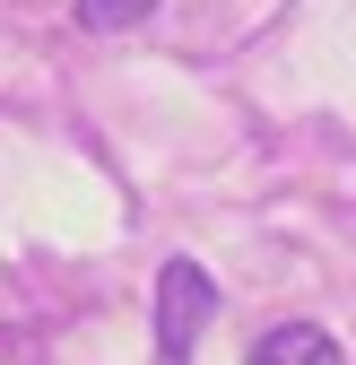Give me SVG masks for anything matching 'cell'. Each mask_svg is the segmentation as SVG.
Listing matches in <instances>:
<instances>
[{"instance_id":"6da1fadb","label":"cell","mask_w":356,"mask_h":365,"mask_svg":"<svg viewBox=\"0 0 356 365\" xmlns=\"http://www.w3.org/2000/svg\"><path fill=\"white\" fill-rule=\"evenodd\" d=\"M209 313H217L209 269L200 261H165V279H157V356L165 365H192V339L209 331Z\"/></svg>"},{"instance_id":"7a4b0ae2","label":"cell","mask_w":356,"mask_h":365,"mask_svg":"<svg viewBox=\"0 0 356 365\" xmlns=\"http://www.w3.org/2000/svg\"><path fill=\"white\" fill-rule=\"evenodd\" d=\"M244 365H347V356H339V339H330L322 322H278V331L252 339Z\"/></svg>"},{"instance_id":"3957f363","label":"cell","mask_w":356,"mask_h":365,"mask_svg":"<svg viewBox=\"0 0 356 365\" xmlns=\"http://www.w3.org/2000/svg\"><path fill=\"white\" fill-rule=\"evenodd\" d=\"M70 9H78V26H140L157 0H70Z\"/></svg>"}]
</instances>
